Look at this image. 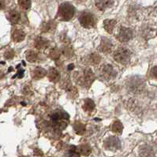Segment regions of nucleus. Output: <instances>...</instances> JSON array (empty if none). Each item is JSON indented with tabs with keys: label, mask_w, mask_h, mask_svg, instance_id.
Returning a JSON list of instances; mask_svg holds the SVG:
<instances>
[{
	"label": "nucleus",
	"mask_w": 157,
	"mask_h": 157,
	"mask_svg": "<svg viewBox=\"0 0 157 157\" xmlns=\"http://www.w3.org/2000/svg\"><path fill=\"white\" fill-rule=\"evenodd\" d=\"M68 114L63 111H54L51 115L52 126L56 131H62L67 127L69 121Z\"/></svg>",
	"instance_id": "f257e3e1"
},
{
	"label": "nucleus",
	"mask_w": 157,
	"mask_h": 157,
	"mask_svg": "<svg viewBox=\"0 0 157 157\" xmlns=\"http://www.w3.org/2000/svg\"><path fill=\"white\" fill-rule=\"evenodd\" d=\"M75 9L70 2H63L60 5L58 11V17L61 21H70L74 17Z\"/></svg>",
	"instance_id": "f03ea898"
},
{
	"label": "nucleus",
	"mask_w": 157,
	"mask_h": 157,
	"mask_svg": "<svg viewBox=\"0 0 157 157\" xmlns=\"http://www.w3.org/2000/svg\"><path fill=\"white\" fill-rule=\"evenodd\" d=\"M80 24L83 26L84 28L92 29L96 27L97 19L94 15L90 12L84 11L79 17Z\"/></svg>",
	"instance_id": "7ed1b4c3"
},
{
	"label": "nucleus",
	"mask_w": 157,
	"mask_h": 157,
	"mask_svg": "<svg viewBox=\"0 0 157 157\" xmlns=\"http://www.w3.org/2000/svg\"><path fill=\"white\" fill-rule=\"evenodd\" d=\"M131 52L126 48H118L114 53V59L115 61L122 65H126L130 61Z\"/></svg>",
	"instance_id": "20e7f679"
},
{
	"label": "nucleus",
	"mask_w": 157,
	"mask_h": 157,
	"mask_svg": "<svg viewBox=\"0 0 157 157\" xmlns=\"http://www.w3.org/2000/svg\"><path fill=\"white\" fill-rule=\"evenodd\" d=\"M95 80V76L93 72L92 71L90 68L85 69L84 70L83 74L82 75H80L78 78H77V81H78V84H80L82 86H85L86 88L90 87V85H92V83L93 82V81Z\"/></svg>",
	"instance_id": "39448f33"
},
{
	"label": "nucleus",
	"mask_w": 157,
	"mask_h": 157,
	"mask_svg": "<svg viewBox=\"0 0 157 157\" xmlns=\"http://www.w3.org/2000/svg\"><path fill=\"white\" fill-rule=\"evenodd\" d=\"M100 74L102 79L105 80V81H110V80L114 79L117 75V73L114 70V67L110 64H106L103 66L100 70Z\"/></svg>",
	"instance_id": "423d86ee"
},
{
	"label": "nucleus",
	"mask_w": 157,
	"mask_h": 157,
	"mask_svg": "<svg viewBox=\"0 0 157 157\" xmlns=\"http://www.w3.org/2000/svg\"><path fill=\"white\" fill-rule=\"evenodd\" d=\"M104 146H105L106 149L107 150L113 151H117L121 148L120 140L117 137L111 136L106 139V140L104 141Z\"/></svg>",
	"instance_id": "0eeeda50"
},
{
	"label": "nucleus",
	"mask_w": 157,
	"mask_h": 157,
	"mask_svg": "<svg viewBox=\"0 0 157 157\" xmlns=\"http://www.w3.org/2000/svg\"><path fill=\"white\" fill-rule=\"evenodd\" d=\"M133 37V30L129 28L122 27L119 30L118 40L121 42H127Z\"/></svg>",
	"instance_id": "6e6552de"
},
{
	"label": "nucleus",
	"mask_w": 157,
	"mask_h": 157,
	"mask_svg": "<svg viewBox=\"0 0 157 157\" xmlns=\"http://www.w3.org/2000/svg\"><path fill=\"white\" fill-rule=\"evenodd\" d=\"M113 48V44L108 38H103L100 43V47L98 48L99 51L104 53H109Z\"/></svg>",
	"instance_id": "1a4fd4ad"
},
{
	"label": "nucleus",
	"mask_w": 157,
	"mask_h": 157,
	"mask_svg": "<svg viewBox=\"0 0 157 157\" xmlns=\"http://www.w3.org/2000/svg\"><path fill=\"white\" fill-rule=\"evenodd\" d=\"M96 6L100 10H105L114 3V0H96Z\"/></svg>",
	"instance_id": "9d476101"
},
{
	"label": "nucleus",
	"mask_w": 157,
	"mask_h": 157,
	"mask_svg": "<svg viewBox=\"0 0 157 157\" xmlns=\"http://www.w3.org/2000/svg\"><path fill=\"white\" fill-rule=\"evenodd\" d=\"M60 73L59 72V70L56 68H54L52 67L49 70V72H48V79L50 80L51 82H53V83H56L60 80Z\"/></svg>",
	"instance_id": "9b49d317"
},
{
	"label": "nucleus",
	"mask_w": 157,
	"mask_h": 157,
	"mask_svg": "<svg viewBox=\"0 0 157 157\" xmlns=\"http://www.w3.org/2000/svg\"><path fill=\"white\" fill-rule=\"evenodd\" d=\"M7 18L12 24H17L21 19V13L16 10H13L8 13Z\"/></svg>",
	"instance_id": "f8f14e48"
},
{
	"label": "nucleus",
	"mask_w": 157,
	"mask_h": 157,
	"mask_svg": "<svg viewBox=\"0 0 157 157\" xmlns=\"http://www.w3.org/2000/svg\"><path fill=\"white\" fill-rule=\"evenodd\" d=\"M47 71L45 69L42 67H36L33 71V78L36 80H40L47 75Z\"/></svg>",
	"instance_id": "ddd939ff"
},
{
	"label": "nucleus",
	"mask_w": 157,
	"mask_h": 157,
	"mask_svg": "<svg viewBox=\"0 0 157 157\" xmlns=\"http://www.w3.org/2000/svg\"><path fill=\"white\" fill-rule=\"evenodd\" d=\"M116 21L112 20V19H106L104 21V26L106 31L108 33H112L113 30L115 29V26L116 25Z\"/></svg>",
	"instance_id": "4468645a"
},
{
	"label": "nucleus",
	"mask_w": 157,
	"mask_h": 157,
	"mask_svg": "<svg viewBox=\"0 0 157 157\" xmlns=\"http://www.w3.org/2000/svg\"><path fill=\"white\" fill-rule=\"evenodd\" d=\"M25 37V33L22 30L20 29L15 30L13 33V34H12V39L16 43L21 42L22 40H24Z\"/></svg>",
	"instance_id": "2eb2a0df"
},
{
	"label": "nucleus",
	"mask_w": 157,
	"mask_h": 157,
	"mask_svg": "<svg viewBox=\"0 0 157 157\" xmlns=\"http://www.w3.org/2000/svg\"><path fill=\"white\" fill-rule=\"evenodd\" d=\"M48 46V41L45 38L43 37H37L35 40V47L39 49V50H42V49H45Z\"/></svg>",
	"instance_id": "dca6fc26"
},
{
	"label": "nucleus",
	"mask_w": 157,
	"mask_h": 157,
	"mask_svg": "<svg viewBox=\"0 0 157 157\" xmlns=\"http://www.w3.org/2000/svg\"><path fill=\"white\" fill-rule=\"evenodd\" d=\"M95 103L93 102V100L91 99H86L84 101L83 104V109L85 111H87V112H90V111H93L95 108Z\"/></svg>",
	"instance_id": "f3484780"
},
{
	"label": "nucleus",
	"mask_w": 157,
	"mask_h": 157,
	"mask_svg": "<svg viewBox=\"0 0 157 157\" xmlns=\"http://www.w3.org/2000/svg\"><path fill=\"white\" fill-rule=\"evenodd\" d=\"M25 57L29 63H35L38 60V53L34 51H28L25 54Z\"/></svg>",
	"instance_id": "a211bd4d"
},
{
	"label": "nucleus",
	"mask_w": 157,
	"mask_h": 157,
	"mask_svg": "<svg viewBox=\"0 0 157 157\" xmlns=\"http://www.w3.org/2000/svg\"><path fill=\"white\" fill-rule=\"evenodd\" d=\"M111 130L114 133L121 134L122 133V130H123V126H122V122H119V121H115L111 126Z\"/></svg>",
	"instance_id": "6ab92c4d"
},
{
	"label": "nucleus",
	"mask_w": 157,
	"mask_h": 157,
	"mask_svg": "<svg viewBox=\"0 0 157 157\" xmlns=\"http://www.w3.org/2000/svg\"><path fill=\"white\" fill-rule=\"evenodd\" d=\"M74 130H75L76 133L79 135L85 134V131H86L85 125H84L83 123H82V122H79L74 123Z\"/></svg>",
	"instance_id": "aec40b11"
},
{
	"label": "nucleus",
	"mask_w": 157,
	"mask_h": 157,
	"mask_svg": "<svg viewBox=\"0 0 157 157\" xmlns=\"http://www.w3.org/2000/svg\"><path fill=\"white\" fill-rule=\"evenodd\" d=\"M78 149H79V152H81L84 155H90L91 151H92L91 147L89 144H82L78 148Z\"/></svg>",
	"instance_id": "412c9836"
},
{
	"label": "nucleus",
	"mask_w": 157,
	"mask_h": 157,
	"mask_svg": "<svg viewBox=\"0 0 157 157\" xmlns=\"http://www.w3.org/2000/svg\"><path fill=\"white\" fill-rule=\"evenodd\" d=\"M17 3H18L21 9L24 10H27L31 7V1L30 0H18Z\"/></svg>",
	"instance_id": "4be33fe9"
},
{
	"label": "nucleus",
	"mask_w": 157,
	"mask_h": 157,
	"mask_svg": "<svg viewBox=\"0 0 157 157\" xmlns=\"http://www.w3.org/2000/svg\"><path fill=\"white\" fill-rule=\"evenodd\" d=\"M100 60H101V58H100L98 55H96V54H92V55H90V56H89V58H88V61H89L92 65L99 64Z\"/></svg>",
	"instance_id": "5701e85b"
},
{
	"label": "nucleus",
	"mask_w": 157,
	"mask_h": 157,
	"mask_svg": "<svg viewBox=\"0 0 157 157\" xmlns=\"http://www.w3.org/2000/svg\"><path fill=\"white\" fill-rule=\"evenodd\" d=\"M56 26V24L54 21H49L47 24H45L44 26H43V30L44 32H50L52 30L55 29Z\"/></svg>",
	"instance_id": "b1692460"
},
{
	"label": "nucleus",
	"mask_w": 157,
	"mask_h": 157,
	"mask_svg": "<svg viewBox=\"0 0 157 157\" xmlns=\"http://www.w3.org/2000/svg\"><path fill=\"white\" fill-rule=\"evenodd\" d=\"M49 56H50V57L52 58V59H58L60 57V52H59V51L58 50V49L54 48V49H52V50L51 51Z\"/></svg>",
	"instance_id": "393cba45"
},
{
	"label": "nucleus",
	"mask_w": 157,
	"mask_h": 157,
	"mask_svg": "<svg viewBox=\"0 0 157 157\" xmlns=\"http://www.w3.org/2000/svg\"><path fill=\"white\" fill-rule=\"evenodd\" d=\"M63 53L64 54L65 56H67V57H70L73 55V51L72 49L70 48L69 46L64 47L63 49Z\"/></svg>",
	"instance_id": "a878e982"
},
{
	"label": "nucleus",
	"mask_w": 157,
	"mask_h": 157,
	"mask_svg": "<svg viewBox=\"0 0 157 157\" xmlns=\"http://www.w3.org/2000/svg\"><path fill=\"white\" fill-rule=\"evenodd\" d=\"M4 56H5V57L8 59H13V57L14 56V52H13V50H12V49H10V50L6 51V52H5V55H4Z\"/></svg>",
	"instance_id": "bb28decb"
},
{
	"label": "nucleus",
	"mask_w": 157,
	"mask_h": 157,
	"mask_svg": "<svg viewBox=\"0 0 157 157\" xmlns=\"http://www.w3.org/2000/svg\"><path fill=\"white\" fill-rule=\"evenodd\" d=\"M24 72H25V70H21H21H18L17 74H16V75L13 76V78H15L16 77H17V76H18L19 78H21L23 77V75H24Z\"/></svg>",
	"instance_id": "cd10ccee"
},
{
	"label": "nucleus",
	"mask_w": 157,
	"mask_h": 157,
	"mask_svg": "<svg viewBox=\"0 0 157 157\" xmlns=\"http://www.w3.org/2000/svg\"><path fill=\"white\" fill-rule=\"evenodd\" d=\"M151 74H152V75H153L155 78H157V66H155V67H154L153 68H152V70H151Z\"/></svg>",
	"instance_id": "c85d7f7f"
},
{
	"label": "nucleus",
	"mask_w": 157,
	"mask_h": 157,
	"mask_svg": "<svg viewBox=\"0 0 157 157\" xmlns=\"http://www.w3.org/2000/svg\"><path fill=\"white\" fill-rule=\"evenodd\" d=\"M74 64H70V66H68V70H72L73 69H74Z\"/></svg>",
	"instance_id": "c756f323"
},
{
	"label": "nucleus",
	"mask_w": 157,
	"mask_h": 157,
	"mask_svg": "<svg viewBox=\"0 0 157 157\" xmlns=\"http://www.w3.org/2000/svg\"><path fill=\"white\" fill-rule=\"evenodd\" d=\"M77 1H78V2H85V0H77Z\"/></svg>",
	"instance_id": "7c9ffc66"
}]
</instances>
